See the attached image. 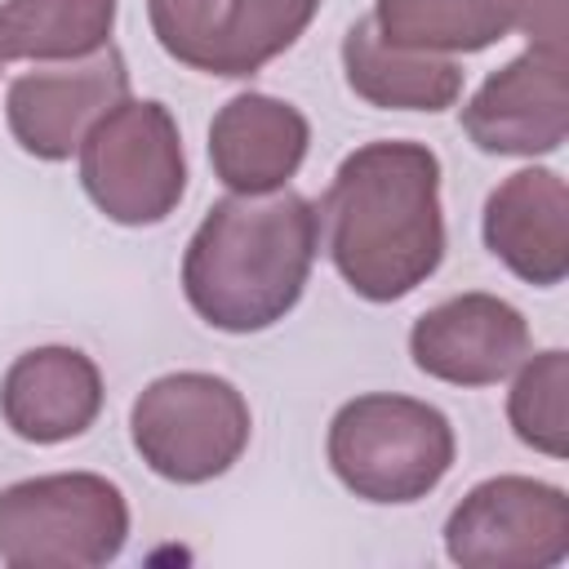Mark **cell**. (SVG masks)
Returning a JSON list of instances; mask_svg holds the SVG:
<instances>
[{
  "label": "cell",
  "instance_id": "obj_2",
  "mask_svg": "<svg viewBox=\"0 0 569 569\" xmlns=\"http://www.w3.org/2000/svg\"><path fill=\"white\" fill-rule=\"evenodd\" d=\"M320 249L316 204L289 187L267 196H222L182 253L191 311L222 333H258L284 320Z\"/></svg>",
  "mask_w": 569,
  "mask_h": 569
},
{
  "label": "cell",
  "instance_id": "obj_18",
  "mask_svg": "<svg viewBox=\"0 0 569 569\" xmlns=\"http://www.w3.org/2000/svg\"><path fill=\"white\" fill-rule=\"evenodd\" d=\"M516 382L507 396V418L520 445L565 458L569 449V356L560 347L525 356L516 365Z\"/></svg>",
  "mask_w": 569,
  "mask_h": 569
},
{
  "label": "cell",
  "instance_id": "obj_19",
  "mask_svg": "<svg viewBox=\"0 0 569 569\" xmlns=\"http://www.w3.org/2000/svg\"><path fill=\"white\" fill-rule=\"evenodd\" d=\"M151 31L160 49L204 76H218L222 53V27H227V0H147Z\"/></svg>",
  "mask_w": 569,
  "mask_h": 569
},
{
  "label": "cell",
  "instance_id": "obj_10",
  "mask_svg": "<svg viewBox=\"0 0 569 569\" xmlns=\"http://www.w3.org/2000/svg\"><path fill=\"white\" fill-rule=\"evenodd\" d=\"M413 365L449 387H493L529 356V320L498 293H458L409 329Z\"/></svg>",
  "mask_w": 569,
  "mask_h": 569
},
{
  "label": "cell",
  "instance_id": "obj_11",
  "mask_svg": "<svg viewBox=\"0 0 569 569\" xmlns=\"http://www.w3.org/2000/svg\"><path fill=\"white\" fill-rule=\"evenodd\" d=\"M373 31L418 53H480L511 31L529 44H565V0H378Z\"/></svg>",
  "mask_w": 569,
  "mask_h": 569
},
{
  "label": "cell",
  "instance_id": "obj_3",
  "mask_svg": "<svg viewBox=\"0 0 569 569\" xmlns=\"http://www.w3.org/2000/svg\"><path fill=\"white\" fill-rule=\"evenodd\" d=\"M333 476L365 502L405 507L427 498L453 467L458 440L449 418L413 396H356L347 400L325 440Z\"/></svg>",
  "mask_w": 569,
  "mask_h": 569
},
{
  "label": "cell",
  "instance_id": "obj_13",
  "mask_svg": "<svg viewBox=\"0 0 569 569\" xmlns=\"http://www.w3.org/2000/svg\"><path fill=\"white\" fill-rule=\"evenodd\" d=\"M311 147L307 116L271 93H236L209 124V164L236 196H267L289 187Z\"/></svg>",
  "mask_w": 569,
  "mask_h": 569
},
{
  "label": "cell",
  "instance_id": "obj_4",
  "mask_svg": "<svg viewBox=\"0 0 569 569\" xmlns=\"http://www.w3.org/2000/svg\"><path fill=\"white\" fill-rule=\"evenodd\" d=\"M129 542V502L98 471H53L0 489L9 569H98Z\"/></svg>",
  "mask_w": 569,
  "mask_h": 569
},
{
  "label": "cell",
  "instance_id": "obj_14",
  "mask_svg": "<svg viewBox=\"0 0 569 569\" xmlns=\"http://www.w3.org/2000/svg\"><path fill=\"white\" fill-rule=\"evenodd\" d=\"M0 413L18 440H76L102 413V373L80 347H31L4 369Z\"/></svg>",
  "mask_w": 569,
  "mask_h": 569
},
{
  "label": "cell",
  "instance_id": "obj_12",
  "mask_svg": "<svg viewBox=\"0 0 569 569\" xmlns=\"http://www.w3.org/2000/svg\"><path fill=\"white\" fill-rule=\"evenodd\" d=\"M485 249L525 284L551 289L569 276V187L556 169H520L485 200Z\"/></svg>",
  "mask_w": 569,
  "mask_h": 569
},
{
  "label": "cell",
  "instance_id": "obj_9",
  "mask_svg": "<svg viewBox=\"0 0 569 569\" xmlns=\"http://www.w3.org/2000/svg\"><path fill=\"white\" fill-rule=\"evenodd\" d=\"M462 129L485 156H547L569 133V53L529 44L462 107Z\"/></svg>",
  "mask_w": 569,
  "mask_h": 569
},
{
  "label": "cell",
  "instance_id": "obj_20",
  "mask_svg": "<svg viewBox=\"0 0 569 569\" xmlns=\"http://www.w3.org/2000/svg\"><path fill=\"white\" fill-rule=\"evenodd\" d=\"M0 67H4V58H0Z\"/></svg>",
  "mask_w": 569,
  "mask_h": 569
},
{
  "label": "cell",
  "instance_id": "obj_17",
  "mask_svg": "<svg viewBox=\"0 0 569 569\" xmlns=\"http://www.w3.org/2000/svg\"><path fill=\"white\" fill-rule=\"evenodd\" d=\"M320 0H227L218 76L244 80L280 58L316 18Z\"/></svg>",
  "mask_w": 569,
  "mask_h": 569
},
{
  "label": "cell",
  "instance_id": "obj_15",
  "mask_svg": "<svg viewBox=\"0 0 569 569\" xmlns=\"http://www.w3.org/2000/svg\"><path fill=\"white\" fill-rule=\"evenodd\" d=\"M347 89L382 111H449L462 98V67L440 53L387 44L369 18H356L342 36Z\"/></svg>",
  "mask_w": 569,
  "mask_h": 569
},
{
  "label": "cell",
  "instance_id": "obj_5",
  "mask_svg": "<svg viewBox=\"0 0 569 569\" xmlns=\"http://www.w3.org/2000/svg\"><path fill=\"white\" fill-rule=\"evenodd\" d=\"M249 400L236 382L200 369L147 382L129 409L138 458L173 485H204L227 476L249 449Z\"/></svg>",
  "mask_w": 569,
  "mask_h": 569
},
{
  "label": "cell",
  "instance_id": "obj_1",
  "mask_svg": "<svg viewBox=\"0 0 569 569\" xmlns=\"http://www.w3.org/2000/svg\"><path fill=\"white\" fill-rule=\"evenodd\" d=\"M329 258L365 302H396L445 258L440 160L422 142L356 147L316 204Z\"/></svg>",
  "mask_w": 569,
  "mask_h": 569
},
{
  "label": "cell",
  "instance_id": "obj_8",
  "mask_svg": "<svg viewBox=\"0 0 569 569\" xmlns=\"http://www.w3.org/2000/svg\"><path fill=\"white\" fill-rule=\"evenodd\" d=\"M129 98V62L116 44L76 58V62H44L9 80L4 120L13 142L36 160H67L80 151L84 133Z\"/></svg>",
  "mask_w": 569,
  "mask_h": 569
},
{
  "label": "cell",
  "instance_id": "obj_6",
  "mask_svg": "<svg viewBox=\"0 0 569 569\" xmlns=\"http://www.w3.org/2000/svg\"><path fill=\"white\" fill-rule=\"evenodd\" d=\"M80 187L120 227L164 222L187 191L178 120L156 98L116 102L80 142Z\"/></svg>",
  "mask_w": 569,
  "mask_h": 569
},
{
  "label": "cell",
  "instance_id": "obj_16",
  "mask_svg": "<svg viewBox=\"0 0 569 569\" xmlns=\"http://www.w3.org/2000/svg\"><path fill=\"white\" fill-rule=\"evenodd\" d=\"M116 0H4L0 58L76 62L111 44Z\"/></svg>",
  "mask_w": 569,
  "mask_h": 569
},
{
  "label": "cell",
  "instance_id": "obj_7",
  "mask_svg": "<svg viewBox=\"0 0 569 569\" xmlns=\"http://www.w3.org/2000/svg\"><path fill=\"white\" fill-rule=\"evenodd\" d=\"M445 556L462 569H551L569 556V498L533 476H493L445 520Z\"/></svg>",
  "mask_w": 569,
  "mask_h": 569
}]
</instances>
